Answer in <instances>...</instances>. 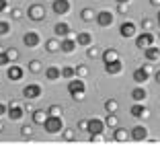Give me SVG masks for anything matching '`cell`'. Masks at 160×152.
I'll use <instances>...</instances> for the list:
<instances>
[{"label": "cell", "mask_w": 160, "mask_h": 152, "mask_svg": "<svg viewBox=\"0 0 160 152\" xmlns=\"http://www.w3.org/2000/svg\"><path fill=\"white\" fill-rule=\"evenodd\" d=\"M97 25L99 27H111L113 25V21H115V17H113V13L111 10H101V13H97Z\"/></svg>", "instance_id": "10"}, {"label": "cell", "mask_w": 160, "mask_h": 152, "mask_svg": "<svg viewBox=\"0 0 160 152\" xmlns=\"http://www.w3.org/2000/svg\"><path fill=\"white\" fill-rule=\"evenodd\" d=\"M45 49H47L49 53H56V52H60V41H58L56 37L47 39V41H45Z\"/></svg>", "instance_id": "27"}, {"label": "cell", "mask_w": 160, "mask_h": 152, "mask_svg": "<svg viewBox=\"0 0 160 152\" xmlns=\"http://www.w3.org/2000/svg\"><path fill=\"white\" fill-rule=\"evenodd\" d=\"M144 56H146L148 62H158L160 60V49L156 48V45H150V48L144 49Z\"/></svg>", "instance_id": "21"}, {"label": "cell", "mask_w": 160, "mask_h": 152, "mask_svg": "<svg viewBox=\"0 0 160 152\" xmlns=\"http://www.w3.org/2000/svg\"><path fill=\"white\" fill-rule=\"evenodd\" d=\"M6 53H8L10 62H17V60H19V49H14V48H6Z\"/></svg>", "instance_id": "38"}, {"label": "cell", "mask_w": 160, "mask_h": 152, "mask_svg": "<svg viewBox=\"0 0 160 152\" xmlns=\"http://www.w3.org/2000/svg\"><path fill=\"white\" fill-rule=\"evenodd\" d=\"M76 76H80V78L88 76V66H84V64H78V66H76Z\"/></svg>", "instance_id": "37"}, {"label": "cell", "mask_w": 160, "mask_h": 152, "mask_svg": "<svg viewBox=\"0 0 160 152\" xmlns=\"http://www.w3.org/2000/svg\"><path fill=\"white\" fill-rule=\"evenodd\" d=\"M23 43H25V48L33 49V48H37L39 43H41V35H39L37 31H27V33L23 35Z\"/></svg>", "instance_id": "8"}, {"label": "cell", "mask_w": 160, "mask_h": 152, "mask_svg": "<svg viewBox=\"0 0 160 152\" xmlns=\"http://www.w3.org/2000/svg\"><path fill=\"white\" fill-rule=\"evenodd\" d=\"M62 136H64V140H66V142H76V132H74V128L64 129V132H62Z\"/></svg>", "instance_id": "33"}, {"label": "cell", "mask_w": 160, "mask_h": 152, "mask_svg": "<svg viewBox=\"0 0 160 152\" xmlns=\"http://www.w3.org/2000/svg\"><path fill=\"white\" fill-rule=\"evenodd\" d=\"M80 19L84 21V23H90V21L97 19V13H94L92 8H82L80 10Z\"/></svg>", "instance_id": "26"}, {"label": "cell", "mask_w": 160, "mask_h": 152, "mask_svg": "<svg viewBox=\"0 0 160 152\" xmlns=\"http://www.w3.org/2000/svg\"><path fill=\"white\" fill-rule=\"evenodd\" d=\"M78 129L88 132V119H80V121H78Z\"/></svg>", "instance_id": "44"}, {"label": "cell", "mask_w": 160, "mask_h": 152, "mask_svg": "<svg viewBox=\"0 0 160 152\" xmlns=\"http://www.w3.org/2000/svg\"><path fill=\"white\" fill-rule=\"evenodd\" d=\"M68 93L74 101H84V95H86V82L84 78L80 76H74L70 82H68Z\"/></svg>", "instance_id": "1"}, {"label": "cell", "mask_w": 160, "mask_h": 152, "mask_svg": "<svg viewBox=\"0 0 160 152\" xmlns=\"http://www.w3.org/2000/svg\"><path fill=\"white\" fill-rule=\"evenodd\" d=\"M74 76H76V66H64V68H62V78L72 80Z\"/></svg>", "instance_id": "28"}, {"label": "cell", "mask_w": 160, "mask_h": 152, "mask_svg": "<svg viewBox=\"0 0 160 152\" xmlns=\"http://www.w3.org/2000/svg\"><path fill=\"white\" fill-rule=\"evenodd\" d=\"M113 140H115V142H127V140H132V134L127 132L125 128H115Z\"/></svg>", "instance_id": "22"}, {"label": "cell", "mask_w": 160, "mask_h": 152, "mask_svg": "<svg viewBox=\"0 0 160 152\" xmlns=\"http://www.w3.org/2000/svg\"><path fill=\"white\" fill-rule=\"evenodd\" d=\"M43 129L47 134H60L64 132V121H62V115H49L43 124Z\"/></svg>", "instance_id": "2"}, {"label": "cell", "mask_w": 160, "mask_h": 152, "mask_svg": "<svg viewBox=\"0 0 160 152\" xmlns=\"http://www.w3.org/2000/svg\"><path fill=\"white\" fill-rule=\"evenodd\" d=\"M129 113H132V117H140V119H146L148 115H150V111H148V107L144 103H133L132 107H129Z\"/></svg>", "instance_id": "12"}, {"label": "cell", "mask_w": 160, "mask_h": 152, "mask_svg": "<svg viewBox=\"0 0 160 152\" xmlns=\"http://www.w3.org/2000/svg\"><path fill=\"white\" fill-rule=\"evenodd\" d=\"M8 17H10L12 21H21V19L25 17V13H23V8L14 6V8H10V10H8Z\"/></svg>", "instance_id": "31"}, {"label": "cell", "mask_w": 160, "mask_h": 152, "mask_svg": "<svg viewBox=\"0 0 160 152\" xmlns=\"http://www.w3.org/2000/svg\"><path fill=\"white\" fill-rule=\"evenodd\" d=\"M101 53H103V49H101V48H94V45H90V48L86 49V56H88L90 60H97V58H101Z\"/></svg>", "instance_id": "32"}, {"label": "cell", "mask_w": 160, "mask_h": 152, "mask_svg": "<svg viewBox=\"0 0 160 152\" xmlns=\"http://www.w3.org/2000/svg\"><path fill=\"white\" fill-rule=\"evenodd\" d=\"M115 2H132V0H115Z\"/></svg>", "instance_id": "53"}, {"label": "cell", "mask_w": 160, "mask_h": 152, "mask_svg": "<svg viewBox=\"0 0 160 152\" xmlns=\"http://www.w3.org/2000/svg\"><path fill=\"white\" fill-rule=\"evenodd\" d=\"M31 134H33V128H31V125H23V128H21V136H23V138H31Z\"/></svg>", "instance_id": "42"}, {"label": "cell", "mask_w": 160, "mask_h": 152, "mask_svg": "<svg viewBox=\"0 0 160 152\" xmlns=\"http://www.w3.org/2000/svg\"><path fill=\"white\" fill-rule=\"evenodd\" d=\"M150 4H152V6H158V8H160V0H150Z\"/></svg>", "instance_id": "50"}, {"label": "cell", "mask_w": 160, "mask_h": 152, "mask_svg": "<svg viewBox=\"0 0 160 152\" xmlns=\"http://www.w3.org/2000/svg\"><path fill=\"white\" fill-rule=\"evenodd\" d=\"M136 33H138V27L132 21H123V23L119 25V35H121V37L132 39V37H136Z\"/></svg>", "instance_id": "7"}, {"label": "cell", "mask_w": 160, "mask_h": 152, "mask_svg": "<svg viewBox=\"0 0 160 152\" xmlns=\"http://www.w3.org/2000/svg\"><path fill=\"white\" fill-rule=\"evenodd\" d=\"M41 66L43 64L39 62V60H31V62H29V70L33 72V74H39V72H41Z\"/></svg>", "instance_id": "34"}, {"label": "cell", "mask_w": 160, "mask_h": 152, "mask_svg": "<svg viewBox=\"0 0 160 152\" xmlns=\"http://www.w3.org/2000/svg\"><path fill=\"white\" fill-rule=\"evenodd\" d=\"M41 84H37V82H29L27 86L23 89V97L27 101H35V99H39L41 97Z\"/></svg>", "instance_id": "4"}, {"label": "cell", "mask_w": 160, "mask_h": 152, "mask_svg": "<svg viewBox=\"0 0 160 152\" xmlns=\"http://www.w3.org/2000/svg\"><path fill=\"white\" fill-rule=\"evenodd\" d=\"M117 109H119V103L115 99H107L105 101V111H107V113H117Z\"/></svg>", "instance_id": "29"}, {"label": "cell", "mask_w": 160, "mask_h": 152, "mask_svg": "<svg viewBox=\"0 0 160 152\" xmlns=\"http://www.w3.org/2000/svg\"><path fill=\"white\" fill-rule=\"evenodd\" d=\"M8 64H10L8 53H6V52H2V53H0V66H8Z\"/></svg>", "instance_id": "43"}, {"label": "cell", "mask_w": 160, "mask_h": 152, "mask_svg": "<svg viewBox=\"0 0 160 152\" xmlns=\"http://www.w3.org/2000/svg\"><path fill=\"white\" fill-rule=\"evenodd\" d=\"M62 111L64 109H62L60 105H49V107H47V113L49 115H62Z\"/></svg>", "instance_id": "39"}, {"label": "cell", "mask_w": 160, "mask_h": 152, "mask_svg": "<svg viewBox=\"0 0 160 152\" xmlns=\"http://www.w3.org/2000/svg\"><path fill=\"white\" fill-rule=\"evenodd\" d=\"M45 78H47V80H58V78H62V68L47 66L45 68Z\"/></svg>", "instance_id": "24"}, {"label": "cell", "mask_w": 160, "mask_h": 152, "mask_svg": "<svg viewBox=\"0 0 160 152\" xmlns=\"http://www.w3.org/2000/svg\"><path fill=\"white\" fill-rule=\"evenodd\" d=\"M33 105H31V103H25V113H33Z\"/></svg>", "instance_id": "48"}, {"label": "cell", "mask_w": 160, "mask_h": 152, "mask_svg": "<svg viewBox=\"0 0 160 152\" xmlns=\"http://www.w3.org/2000/svg\"><path fill=\"white\" fill-rule=\"evenodd\" d=\"M101 58H103L105 64H107V62H113V60H117V58H119V52L115 48H107V49H103Z\"/></svg>", "instance_id": "23"}, {"label": "cell", "mask_w": 160, "mask_h": 152, "mask_svg": "<svg viewBox=\"0 0 160 152\" xmlns=\"http://www.w3.org/2000/svg\"><path fill=\"white\" fill-rule=\"evenodd\" d=\"M154 80L160 84V70H156V72H154Z\"/></svg>", "instance_id": "49"}, {"label": "cell", "mask_w": 160, "mask_h": 152, "mask_svg": "<svg viewBox=\"0 0 160 152\" xmlns=\"http://www.w3.org/2000/svg\"><path fill=\"white\" fill-rule=\"evenodd\" d=\"M2 52H6V48H4V45H0V53H2Z\"/></svg>", "instance_id": "52"}, {"label": "cell", "mask_w": 160, "mask_h": 152, "mask_svg": "<svg viewBox=\"0 0 160 152\" xmlns=\"http://www.w3.org/2000/svg\"><path fill=\"white\" fill-rule=\"evenodd\" d=\"M6 115H8L12 121H19V119L25 115V107H21L17 101H10V103H8V113H6Z\"/></svg>", "instance_id": "11"}, {"label": "cell", "mask_w": 160, "mask_h": 152, "mask_svg": "<svg viewBox=\"0 0 160 152\" xmlns=\"http://www.w3.org/2000/svg\"><path fill=\"white\" fill-rule=\"evenodd\" d=\"M156 23L160 25V8H158V13H156Z\"/></svg>", "instance_id": "51"}, {"label": "cell", "mask_w": 160, "mask_h": 152, "mask_svg": "<svg viewBox=\"0 0 160 152\" xmlns=\"http://www.w3.org/2000/svg\"><path fill=\"white\" fill-rule=\"evenodd\" d=\"M142 68H144V70H146L148 74H152V76H154V72H156V70H154V66H152V62H146Z\"/></svg>", "instance_id": "45"}, {"label": "cell", "mask_w": 160, "mask_h": 152, "mask_svg": "<svg viewBox=\"0 0 160 152\" xmlns=\"http://www.w3.org/2000/svg\"><path fill=\"white\" fill-rule=\"evenodd\" d=\"M105 119H97V117H92V119H88V134H105Z\"/></svg>", "instance_id": "14"}, {"label": "cell", "mask_w": 160, "mask_h": 152, "mask_svg": "<svg viewBox=\"0 0 160 152\" xmlns=\"http://www.w3.org/2000/svg\"><path fill=\"white\" fill-rule=\"evenodd\" d=\"M76 41H78V45H82V48H90V45H92V33L82 31V33L76 35Z\"/></svg>", "instance_id": "18"}, {"label": "cell", "mask_w": 160, "mask_h": 152, "mask_svg": "<svg viewBox=\"0 0 160 152\" xmlns=\"http://www.w3.org/2000/svg\"><path fill=\"white\" fill-rule=\"evenodd\" d=\"M2 128H4V124H2V119H0V132H2Z\"/></svg>", "instance_id": "54"}, {"label": "cell", "mask_w": 160, "mask_h": 152, "mask_svg": "<svg viewBox=\"0 0 160 152\" xmlns=\"http://www.w3.org/2000/svg\"><path fill=\"white\" fill-rule=\"evenodd\" d=\"M27 17L31 21H35V23L43 21V19H45V8H43V4H31L27 8Z\"/></svg>", "instance_id": "6"}, {"label": "cell", "mask_w": 160, "mask_h": 152, "mask_svg": "<svg viewBox=\"0 0 160 152\" xmlns=\"http://www.w3.org/2000/svg\"><path fill=\"white\" fill-rule=\"evenodd\" d=\"M132 99H133V101H138V103H144V101L148 99V90L144 89L142 84H140V86H136V89L132 90Z\"/></svg>", "instance_id": "20"}, {"label": "cell", "mask_w": 160, "mask_h": 152, "mask_svg": "<svg viewBox=\"0 0 160 152\" xmlns=\"http://www.w3.org/2000/svg\"><path fill=\"white\" fill-rule=\"evenodd\" d=\"M72 8V2L70 0H52V10L58 14V17H64L68 14Z\"/></svg>", "instance_id": "5"}, {"label": "cell", "mask_w": 160, "mask_h": 152, "mask_svg": "<svg viewBox=\"0 0 160 152\" xmlns=\"http://www.w3.org/2000/svg\"><path fill=\"white\" fill-rule=\"evenodd\" d=\"M150 76H152V74H148V72L140 66L138 70H133V82H138V84H144V82L150 80Z\"/></svg>", "instance_id": "19"}, {"label": "cell", "mask_w": 160, "mask_h": 152, "mask_svg": "<svg viewBox=\"0 0 160 152\" xmlns=\"http://www.w3.org/2000/svg\"><path fill=\"white\" fill-rule=\"evenodd\" d=\"M140 27L144 29V31H152V27H154V19H148V17H146V19H142Z\"/></svg>", "instance_id": "35"}, {"label": "cell", "mask_w": 160, "mask_h": 152, "mask_svg": "<svg viewBox=\"0 0 160 152\" xmlns=\"http://www.w3.org/2000/svg\"><path fill=\"white\" fill-rule=\"evenodd\" d=\"M105 72L111 76H117L123 72V62H121V58H117V60H113V62H107L105 64Z\"/></svg>", "instance_id": "13"}, {"label": "cell", "mask_w": 160, "mask_h": 152, "mask_svg": "<svg viewBox=\"0 0 160 152\" xmlns=\"http://www.w3.org/2000/svg\"><path fill=\"white\" fill-rule=\"evenodd\" d=\"M90 142H92V144L105 142V134H90Z\"/></svg>", "instance_id": "40"}, {"label": "cell", "mask_w": 160, "mask_h": 152, "mask_svg": "<svg viewBox=\"0 0 160 152\" xmlns=\"http://www.w3.org/2000/svg\"><path fill=\"white\" fill-rule=\"evenodd\" d=\"M23 76H25V70L21 66H14V64H8V66H6V78H8L10 82H19Z\"/></svg>", "instance_id": "9"}, {"label": "cell", "mask_w": 160, "mask_h": 152, "mask_svg": "<svg viewBox=\"0 0 160 152\" xmlns=\"http://www.w3.org/2000/svg\"><path fill=\"white\" fill-rule=\"evenodd\" d=\"M76 45H78V41H76L74 37L60 39V52H62V53H72V52L76 49Z\"/></svg>", "instance_id": "16"}, {"label": "cell", "mask_w": 160, "mask_h": 152, "mask_svg": "<svg viewBox=\"0 0 160 152\" xmlns=\"http://www.w3.org/2000/svg\"><path fill=\"white\" fill-rule=\"evenodd\" d=\"M6 10H10L8 8V0H0V13H6Z\"/></svg>", "instance_id": "46"}, {"label": "cell", "mask_w": 160, "mask_h": 152, "mask_svg": "<svg viewBox=\"0 0 160 152\" xmlns=\"http://www.w3.org/2000/svg\"><path fill=\"white\" fill-rule=\"evenodd\" d=\"M154 41H156V35L152 31H142V33L136 35V48L138 49L150 48V45H154Z\"/></svg>", "instance_id": "3"}, {"label": "cell", "mask_w": 160, "mask_h": 152, "mask_svg": "<svg viewBox=\"0 0 160 152\" xmlns=\"http://www.w3.org/2000/svg\"><path fill=\"white\" fill-rule=\"evenodd\" d=\"M53 33H56L60 39H66V37H70L72 29H70V25H68V23L60 21V23H56V25H53Z\"/></svg>", "instance_id": "15"}, {"label": "cell", "mask_w": 160, "mask_h": 152, "mask_svg": "<svg viewBox=\"0 0 160 152\" xmlns=\"http://www.w3.org/2000/svg\"><path fill=\"white\" fill-rule=\"evenodd\" d=\"M132 140H136V142H144V140H148V129L144 128V125H136V128L132 129Z\"/></svg>", "instance_id": "17"}, {"label": "cell", "mask_w": 160, "mask_h": 152, "mask_svg": "<svg viewBox=\"0 0 160 152\" xmlns=\"http://www.w3.org/2000/svg\"><path fill=\"white\" fill-rule=\"evenodd\" d=\"M129 10V2H117V13L119 14H127Z\"/></svg>", "instance_id": "41"}, {"label": "cell", "mask_w": 160, "mask_h": 152, "mask_svg": "<svg viewBox=\"0 0 160 152\" xmlns=\"http://www.w3.org/2000/svg\"><path fill=\"white\" fill-rule=\"evenodd\" d=\"M4 113H8V105L0 103V115H4Z\"/></svg>", "instance_id": "47"}, {"label": "cell", "mask_w": 160, "mask_h": 152, "mask_svg": "<svg viewBox=\"0 0 160 152\" xmlns=\"http://www.w3.org/2000/svg\"><path fill=\"white\" fill-rule=\"evenodd\" d=\"M117 124H119V119H117L115 113H107L105 115V125H107V128H117Z\"/></svg>", "instance_id": "30"}, {"label": "cell", "mask_w": 160, "mask_h": 152, "mask_svg": "<svg viewBox=\"0 0 160 152\" xmlns=\"http://www.w3.org/2000/svg\"><path fill=\"white\" fill-rule=\"evenodd\" d=\"M8 33H10V23L8 21H0V37H4Z\"/></svg>", "instance_id": "36"}, {"label": "cell", "mask_w": 160, "mask_h": 152, "mask_svg": "<svg viewBox=\"0 0 160 152\" xmlns=\"http://www.w3.org/2000/svg\"><path fill=\"white\" fill-rule=\"evenodd\" d=\"M158 37H160V31H158Z\"/></svg>", "instance_id": "55"}, {"label": "cell", "mask_w": 160, "mask_h": 152, "mask_svg": "<svg viewBox=\"0 0 160 152\" xmlns=\"http://www.w3.org/2000/svg\"><path fill=\"white\" fill-rule=\"evenodd\" d=\"M31 117H33V124H37V125H43V124H45V119L49 117V113H47V111H43V109H35Z\"/></svg>", "instance_id": "25"}]
</instances>
